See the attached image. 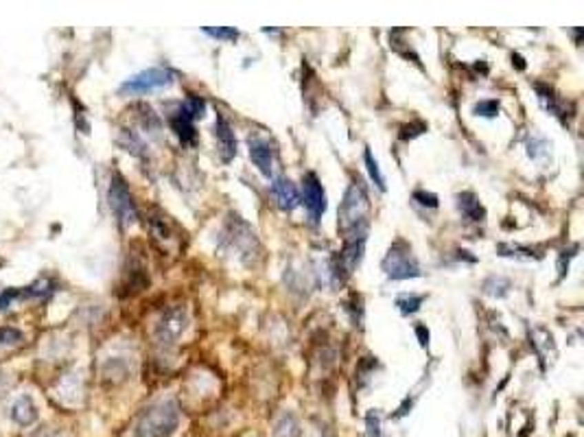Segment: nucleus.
<instances>
[{"mask_svg":"<svg viewBox=\"0 0 584 437\" xmlns=\"http://www.w3.org/2000/svg\"><path fill=\"white\" fill-rule=\"evenodd\" d=\"M368 217H370V199L366 184L362 178H353L344 193V199L337 212V228L344 234L346 243L366 241L368 232Z\"/></svg>","mask_w":584,"mask_h":437,"instance_id":"f257e3e1","label":"nucleus"},{"mask_svg":"<svg viewBox=\"0 0 584 437\" xmlns=\"http://www.w3.org/2000/svg\"><path fill=\"white\" fill-rule=\"evenodd\" d=\"M180 424V409L173 401L156 403L143 411L136 424V437H171Z\"/></svg>","mask_w":584,"mask_h":437,"instance_id":"f03ea898","label":"nucleus"},{"mask_svg":"<svg viewBox=\"0 0 584 437\" xmlns=\"http://www.w3.org/2000/svg\"><path fill=\"white\" fill-rule=\"evenodd\" d=\"M223 234H226V243L230 247V252L237 254V258L243 265L254 267L256 258L260 256V243L256 232L241 217H230Z\"/></svg>","mask_w":584,"mask_h":437,"instance_id":"7ed1b4c3","label":"nucleus"},{"mask_svg":"<svg viewBox=\"0 0 584 437\" xmlns=\"http://www.w3.org/2000/svg\"><path fill=\"white\" fill-rule=\"evenodd\" d=\"M383 271L388 273V278L392 280H407V278H418L420 276V267L418 260L412 254V247L409 243H405L403 239L394 241L392 247L388 249L383 262H381Z\"/></svg>","mask_w":584,"mask_h":437,"instance_id":"20e7f679","label":"nucleus"},{"mask_svg":"<svg viewBox=\"0 0 584 437\" xmlns=\"http://www.w3.org/2000/svg\"><path fill=\"white\" fill-rule=\"evenodd\" d=\"M107 199H110V208L116 215L118 223L123 228H129L138 221V210H136V204L132 199V193L127 189L125 180L121 175H114L110 182V191H107Z\"/></svg>","mask_w":584,"mask_h":437,"instance_id":"39448f33","label":"nucleus"},{"mask_svg":"<svg viewBox=\"0 0 584 437\" xmlns=\"http://www.w3.org/2000/svg\"><path fill=\"white\" fill-rule=\"evenodd\" d=\"M173 83V72L167 68H147L138 74H134L127 81H123V85L118 87L121 94H147L160 90V87H167Z\"/></svg>","mask_w":584,"mask_h":437,"instance_id":"423d86ee","label":"nucleus"},{"mask_svg":"<svg viewBox=\"0 0 584 437\" xmlns=\"http://www.w3.org/2000/svg\"><path fill=\"white\" fill-rule=\"evenodd\" d=\"M364 243L366 241H353V243H344V249L333 258L331 262V276H333V284L342 286L348 278L353 276V271L357 269L359 260L364 256Z\"/></svg>","mask_w":584,"mask_h":437,"instance_id":"0eeeda50","label":"nucleus"},{"mask_svg":"<svg viewBox=\"0 0 584 437\" xmlns=\"http://www.w3.org/2000/svg\"><path fill=\"white\" fill-rule=\"evenodd\" d=\"M189 328V315H186L184 306H173L167 313L160 317L158 326H156V339L160 343H176L180 337L184 334V330Z\"/></svg>","mask_w":584,"mask_h":437,"instance_id":"6e6552de","label":"nucleus"},{"mask_svg":"<svg viewBox=\"0 0 584 437\" xmlns=\"http://www.w3.org/2000/svg\"><path fill=\"white\" fill-rule=\"evenodd\" d=\"M302 202L309 210L313 223H317L322 219V215L326 212V193L322 189V184L317 180L315 173H306L304 182H302Z\"/></svg>","mask_w":584,"mask_h":437,"instance_id":"1a4fd4ad","label":"nucleus"},{"mask_svg":"<svg viewBox=\"0 0 584 437\" xmlns=\"http://www.w3.org/2000/svg\"><path fill=\"white\" fill-rule=\"evenodd\" d=\"M247 147H250V158L256 164V169L265 178H271V173H274V156H276L274 145L267 138H260V136H250L247 138Z\"/></svg>","mask_w":584,"mask_h":437,"instance_id":"9d476101","label":"nucleus"},{"mask_svg":"<svg viewBox=\"0 0 584 437\" xmlns=\"http://www.w3.org/2000/svg\"><path fill=\"white\" fill-rule=\"evenodd\" d=\"M215 140H217V149H219V156L223 162H230L237 156V138H234L230 122L223 116H217L215 120Z\"/></svg>","mask_w":584,"mask_h":437,"instance_id":"9b49d317","label":"nucleus"},{"mask_svg":"<svg viewBox=\"0 0 584 437\" xmlns=\"http://www.w3.org/2000/svg\"><path fill=\"white\" fill-rule=\"evenodd\" d=\"M271 195H274L280 210L291 212L300 204V193H298L295 184L289 178H276L274 184H271Z\"/></svg>","mask_w":584,"mask_h":437,"instance_id":"f8f14e48","label":"nucleus"},{"mask_svg":"<svg viewBox=\"0 0 584 437\" xmlns=\"http://www.w3.org/2000/svg\"><path fill=\"white\" fill-rule=\"evenodd\" d=\"M173 131H176V136L182 140V142H193L195 140V125H193V116L191 111L182 105H178V109L173 111V116L169 118Z\"/></svg>","mask_w":584,"mask_h":437,"instance_id":"ddd939ff","label":"nucleus"},{"mask_svg":"<svg viewBox=\"0 0 584 437\" xmlns=\"http://www.w3.org/2000/svg\"><path fill=\"white\" fill-rule=\"evenodd\" d=\"M457 208L470 221H483V219H486V210H483L477 195H473V193H459L457 195Z\"/></svg>","mask_w":584,"mask_h":437,"instance_id":"4468645a","label":"nucleus"},{"mask_svg":"<svg viewBox=\"0 0 584 437\" xmlns=\"http://www.w3.org/2000/svg\"><path fill=\"white\" fill-rule=\"evenodd\" d=\"M11 418H14V422H18L20 427H31V424L35 422L37 409H35V405L29 396H22L14 403V407H11Z\"/></svg>","mask_w":584,"mask_h":437,"instance_id":"2eb2a0df","label":"nucleus"},{"mask_svg":"<svg viewBox=\"0 0 584 437\" xmlns=\"http://www.w3.org/2000/svg\"><path fill=\"white\" fill-rule=\"evenodd\" d=\"M536 90H539V98H541V103L548 107L552 114H556L558 118H563L565 120V101H561V98H558L556 94H554V90L552 87H545V85H536Z\"/></svg>","mask_w":584,"mask_h":437,"instance_id":"dca6fc26","label":"nucleus"},{"mask_svg":"<svg viewBox=\"0 0 584 437\" xmlns=\"http://www.w3.org/2000/svg\"><path fill=\"white\" fill-rule=\"evenodd\" d=\"M274 437H300V424L291 414H282L274 427Z\"/></svg>","mask_w":584,"mask_h":437,"instance_id":"f3484780","label":"nucleus"},{"mask_svg":"<svg viewBox=\"0 0 584 437\" xmlns=\"http://www.w3.org/2000/svg\"><path fill=\"white\" fill-rule=\"evenodd\" d=\"M422 302H425V295H405V297L396 299V306L401 308L403 315H412V313H416V310L420 308Z\"/></svg>","mask_w":584,"mask_h":437,"instance_id":"a211bd4d","label":"nucleus"},{"mask_svg":"<svg viewBox=\"0 0 584 437\" xmlns=\"http://www.w3.org/2000/svg\"><path fill=\"white\" fill-rule=\"evenodd\" d=\"M364 158H366V167H368V173H370L372 182H375V184L379 186L381 191H385V180H383V175H381L379 162L375 160V156H372V151H370V149H366Z\"/></svg>","mask_w":584,"mask_h":437,"instance_id":"6ab92c4d","label":"nucleus"},{"mask_svg":"<svg viewBox=\"0 0 584 437\" xmlns=\"http://www.w3.org/2000/svg\"><path fill=\"white\" fill-rule=\"evenodd\" d=\"M184 107L191 111V116H193V120L195 118H202L204 114H206V103H204V98H200V96H195V94H191L189 98H186V103H184Z\"/></svg>","mask_w":584,"mask_h":437,"instance_id":"aec40b11","label":"nucleus"},{"mask_svg":"<svg viewBox=\"0 0 584 437\" xmlns=\"http://www.w3.org/2000/svg\"><path fill=\"white\" fill-rule=\"evenodd\" d=\"M473 111L477 116H486V118H492V116H497L499 114V101H479V103H475V107H473Z\"/></svg>","mask_w":584,"mask_h":437,"instance_id":"412c9836","label":"nucleus"},{"mask_svg":"<svg viewBox=\"0 0 584 437\" xmlns=\"http://www.w3.org/2000/svg\"><path fill=\"white\" fill-rule=\"evenodd\" d=\"M204 33L213 35V37H219V40H237L239 37V31L232 29V27H204Z\"/></svg>","mask_w":584,"mask_h":437,"instance_id":"4be33fe9","label":"nucleus"},{"mask_svg":"<svg viewBox=\"0 0 584 437\" xmlns=\"http://www.w3.org/2000/svg\"><path fill=\"white\" fill-rule=\"evenodd\" d=\"M414 199L420 206H427V208H438V197L433 193H425V191H416Z\"/></svg>","mask_w":584,"mask_h":437,"instance_id":"5701e85b","label":"nucleus"},{"mask_svg":"<svg viewBox=\"0 0 584 437\" xmlns=\"http://www.w3.org/2000/svg\"><path fill=\"white\" fill-rule=\"evenodd\" d=\"M20 339H22V334L18 330H14V328H3V330H0V343L11 345V343H18Z\"/></svg>","mask_w":584,"mask_h":437,"instance_id":"b1692460","label":"nucleus"},{"mask_svg":"<svg viewBox=\"0 0 584 437\" xmlns=\"http://www.w3.org/2000/svg\"><path fill=\"white\" fill-rule=\"evenodd\" d=\"M368 437H379V418L375 414L368 416Z\"/></svg>","mask_w":584,"mask_h":437,"instance_id":"393cba45","label":"nucleus"},{"mask_svg":"<svg viewBox=\"0 0 584 437\" xmlns=\"http://www.w3.org/2000/svg\"><path fill=\"white\" fill-rule=\"evenodd\" d=\"M418 334H420V339H422L420 343H422V345H427V343H429V341H427L429 337H425V328H422V326H418Z\"/></svg>","mask_w":584,"mask_h":437,"instance_id":"a878e982","label":"nucleus"}]
</instances>
